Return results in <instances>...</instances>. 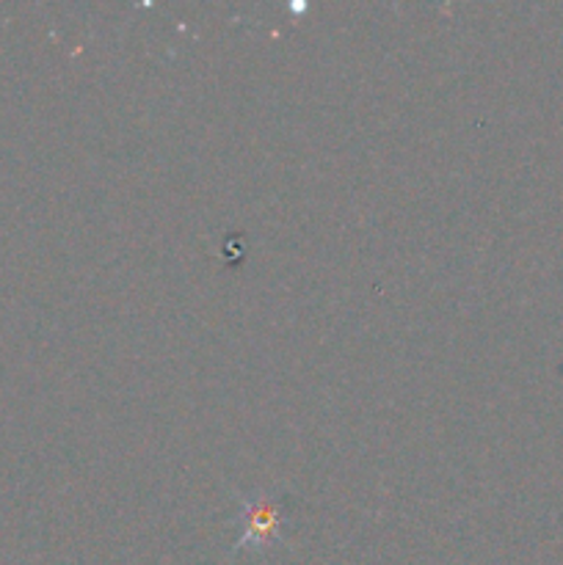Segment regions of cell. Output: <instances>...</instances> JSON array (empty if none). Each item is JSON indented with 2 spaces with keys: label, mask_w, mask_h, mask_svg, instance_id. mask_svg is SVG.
I'll list each match as a JSON object with an SVG mask.
<instances>
[{
  "label": "cell",
  "mask_w": 563,
  "mask_h": 565,
  "mask_svg": "<svg viewBox=\"0 0 563 565\" xmlns=\"http://www.w3.org/2000/svg\"><path fill=\"white\" fill-rule=\"evenodd\" d=\"M287 516H290V502L285 494H268V491H257V494L241 497V539L235 541L232 550H246V546H268L274 541H282L285 533Z\"/></svg>",
  "instance_id": "6da1fadb"
}]
</instances>
